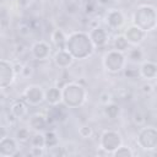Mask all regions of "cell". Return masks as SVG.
I'll return each mask as SVG.
<instances>
[{
    "instance_id": "2",
    "label": "cell",
    "mask_w": 157,
    "mask_h": 157,
    "mask_svg": "<svg viewBox=\"0 0 157 157\" xmlns=\"http://www.w3.org/2000/svg\"><path fill=\"white\" fill-rule=\"evenodd\" d=\"M132 25L142 29L145 33L153 31L157 27V10L152 5H141L136 9L132 16Z\"/></svg>"
},
{
    "instance_id": "29",
    "label": "cell",
    "mask_w": 157,
    "mask_h": 157,
    "mask_svg": "<svg viewBox=\"0 0 157 157\" xmlns=\"http://www.w3.org/2000/svg\"><path fill=\"white\" fill-rule=\"evenodd\" d=\"M132 120H134V123L136 125H142L145 123V115L140 110H136L134 113V115H132Z\"/></svg>"
},
{
    "instance_id": "19",
    "label": "cell",
    "mask_w": 157,
    "mask_h": 157,
    "mask_svg": "<svg viewBox=\"0 0 157 157\" xmlns=\"http://www.w3.org/2000/svg\"><path fill=\"white\" fill-rule=\"evenodd\" d=\"M50 40L52 43L56 47V49H65L66 47V40H67V36L65 34V32L60 28H56L50 34Z\"/></svg>"
},
{
    "instance_id": "32",
    "label": "cell",
    "mask_w": 157,
    "mask_h": 157,
    "mask_svg": "<svg viewBox=\"0 0 157 157\" xmlns=\"http://www.w3.org/2000/svg\"><path fill=\"white\" fill-rule=\"evenodd\" d=\"M94 11H96V2L94 1H88L86 4V6H85V12L88 13V15H91Z\"/></svg>"
},
{
    "instance_id": "18",
    "label": "cell",
    "mask_w": 157,
    "mask_h": 157,
    "mask_svg": "<svg viewBox=\"0 0 157 157\" xmlns=\"http://www.w3.org/2000/svg\"><path fill=\"white\" fill-rule=\"evenodd\" d=\"M45 101L50 104V105H55L59 103H63V92L60 87L53 86L49 87L45 91Z\"/></svg>"
},
{
    "instance_id": "22",
    "label": "cell",
    "mask_w": 157,
    "mask_h": 157,
    "mask_svg": "<svg viewBox=\"0 0 157 157\" xmlns=\"http://www.w3.org/2000/svg\"><path fill=\"white\" fill-rule=\"evenodd\" d=\"M103 113L108 119H117L120 114V107L114 102H109V103L104 104Z\"/></svg>"
},
{
    "instance_id": "1",
    "label": "cell",
    "mask_w": 157,
    "mask_h": 157,
    "mask_svg": "<svg viewBox=\"0 0 157 157\" xmlns=\"http://www.w3.org/2000/svg\"><path fill=\"white\" fill-rule=\"evenodd\" d=\"M94 45L88 32L75 31L67 36L65 49L74 56L75 60H83L91 56L94 52Z\"/></svg>"
},
{
    "instance_id": "8",
    "label": "cell",
    "mask_w": 157,
    "mask_h": 157,
    "mask_svg": "<svg viewBox=\"0 0 157 157\" xmlns=\"http://www.w3.org/2000/svg\"><path fill=\"white\" fill-rule=\"evenodd\" d=\"M16 76V69L15 65L6 59L0 60V87L1 90L7 88L11 86Z\"/></svg>"
},
{
    "instance_id": "25",
    "label": "cell",
    "mask_w": 157,
    "mask_h": 157,
    "mask_svg": "<svg viewBox=\"0 0 157 157\" xmlns=\"http://www.w3.org/2000/svg\"><path fill=\"white\" fill-rule=\"evenodd\" d=\"M32 147H39V148H45V136L42 131H34L32 134V137L29 140Z\"/></svg>"
},
{
    "instance_id": "33",
    "label": "cell",
    "mask_w": 157,
    "mask_h": 157,
    "mask_svg": "<svg viewBox=\"0 0 157 157\" xmlns=\"http://www.w3.org/2000/svg\"><path fill=\"white\" fill-rule=\"evenodd\" d=\"M29 155H32V156H43V155H44V148H39V147H31Z\"/></svg>"
},
{
    "instance_id": "30",
    "label": "cell",
    "mask_w": 157,
    "mask_h": 157,
    "mask_svg": "<svg viewBox=\"0 0 157 157\" xmlns=\"http://www.w3.org/2000/svg\"><path fill=\"white\" fill-rule=\"evenodd\" d=\"M141 92L145 93V94H150L153 92V86L150 83V82H145L141 85Z\"/></svg>"
},
{
    "instance_id": "11",
    "label": "cell",
    "mask_w": 157,
    "mask_h": 157,
    "mask_svg": "<svg viewBox=\"0 0 157 157\" xmlns=\"http://www.w3.org/2000/svg\"><path fill=\"white\" fill-rule=\"evenodd\" d=\"M105 23L112 29H119L125 23V16L120 10L112 9L105 15Z\"/></svg>"
},
{
    "instance_id": "6",
    "label": "cell",
    "mask_w": 157,
    "mask_h": 157,
    "mask_svg": "<svg viewBox=\"0 0 157 157\" xmlns=\"http://www.w3.org/2000/svg\"><path fill=\"white\" fill-rule=\"evenodd\" d=\"M121 145H123V137H121L120 132H118L115 130H104L102 132L101 140H99V146L107 153L112 155Z\"/></svg>"
},
{
    "instance_id": "15",
    "label": "cell",
    "mask_w": 157,
    "mask_h": 157,
    "mask_svg": "<svg viewBox=\"0 0 157 157\" xmlns=\"http://www.w3.org/2000/svg\"><path fill=\"white\" fill-rule=\"evenodd\" d=\"M140 76L146 81H151L157 78V63L151 60H145L140 65Z\"/></svg>"
},
{
    "instance_id": "10",
    "label": "cell",
    "mask_w": 157,
    "mask_h": 157,
    "mask_svg": "<svg viewBox=\"0 0 157 157\" xmlns=\"http://www.w3.org/2000/svg\"><path fill=\"white\" fill-rule=\"evenodd\" d=\"M50 45L45 40H37L31 47V54L36 60H47L50 56Z\"/></svg>"
},
{
    "instance_id": "21",
    "label": "cell",
    "mask_w": 157,
    "mask_h": 157,
    "mask_svg": "<svg viewBox=\"0 0 157 157\" xmlns=\"http://www.w3.org/2000/svg\"><path fill=\"white\" fill-rule=\"evenodd\" d=\"M126 59L131 63H142L144 61V52L139 45H132V48L128 49V55Z\"/></svg>"
},
{
    "instance_id": "23",
    "label": "cell",
    "mask_w": 157,
    "mask_h": 157,
    "mask_svg": "<svg viewBox=\"0 0 157 157\" xmlns=\"http://www.w3.org/2000/svg\"><path fill=\"white\" fill-rule=\"evenodd\" d=\"M45 136V148H54L59 145V136L54 130H47L44 132Z\"/></svg>"
},
{
    "instance_id": "13",
    "label": "cell",
    "mask_w": 157,
    "mask_h": 157,
    "mask_svg": "<svg viewBox=\"0 0 157 157\" xmlns=\"http://www.w3.org/2000/svg\"><path fill=\"white\" fill-rule=\"evenodd\" d=\"M124 36L128 39V42H129L130 45H139L145 39L146 33L142 29H140L139 27H136L135 25H131V26H129L125 29Z\"/></svg>"
},
{
    "instance_id": "9",
    "label": "cell",
    "mask_w": 157,
    "mask_h": 157,
    "mask_svg": "<svg viewBox=\"0 0 157 157\" xmlns=\"http://www.w3.org/2000/svg\"><path fill=\"white\" fill-rule=\"evenodd\" d=\"M17 140L10 136H2L0 140V157H13L18 152Z\"/></svg>"
},
{
    "instance_id": "7",
    "label": "cell",
    "mask_w": 157,
    "mask_h": 157,
    "mask_svg": "<svg viewBox=\"0 0 157 157\" xmlns=\"http://www.w3.org/2000/svg\"><path fill=\"white\" fill-rule=\"evenodd\" d=\"M23 99L29 105H39L45 101V91L39 85H29L22 93Z\"/></svg>"
},
{
    "instance_id": "24",
    "label": "cell",
    "mask_w": 157,
    "mask_h": 157,
    "mask_svg": "<svg viewBox=\"0 0 157 157\" xmlns=\"http://www.w3.org/2000/svg\"><path fill=\"white\" fill-rule=\"evenodd\" d=\"M113 47H114L115 50H119V52L125 53V52L129 49L130 44H129V42H128V39L125 38L124 34H119V36H117V37L114 38Z\"/></svg>"
},
{
    "instance_id": "20",
    "label": "cell",
    "mask_w": 157,
    "mask_h": 157,
    "mask_svg": "<svg viewBox=\"0 0 157 157\" xmlns=\"http://www.w3.org/2000/svg\"><path fill=\"white\" fill-rule=\"evenodd\" d=\"M10 113L16 119H22L27 114V102L25 99L15 101L10 107Z\"/></svg>"
},
{
    "instance_id": "34",
    "label": "cell",
    "mask_w": 157,
    "mask_h": 157,
    "mask_svg": "<svg viewBox=\"0 0 157 157\" xmlns=\"http://www.w3.org/2000/svg\"><path fill=\"white\" fill-rule=\"evenodd\" d=\"M110 2V0H97V4L102 5V6H107Z\"/></svg>"
},
{
    "instance_id": "27",
    "label": "cell",
    "mask_w": 157,
    "mask_h": 157,
    "mask_svg": "<svg viewBox=\"0 0 157 157\" xmlns=\"http://www.w3.org/2000/svg\"><path fill=\"white\" fill-rule=\"evenodd\" d=\"M112 156H114V157H132V156H134V151H132L129 146L121 145L120 147H118V148L112 153Z\"/></svg>"
},
{
    "instance_id": "3",
    "label": "cell",
    "mask_w": 157,
    "mask_h": 157,
    "mask_svg": "<svg viewBox=\"0 0 157 157\" xmlns=\"http://www.w3.org/2000/svg\"><path fill=\"white\" fill-rule=\"evenodd\" d=\"M63 92V103L67 108H78L81 107L87 98L86 88L77 82H67L61 87Z\"/></svg>"
},
{
    "instance_id": "26",
    "label": "cell",
    "mask_w": 157,
    "mask_h": 157,
    "mask_svg": "<svg viewBox=\"0 0 157 157\" xmlns=\"http://www.w3.org/2000/svg\"><path fill=\"white\" fill-rule=\"evenodd\" d=\"M32 137V134H31V128H18L15 132V139L18 141V142H27L29 141Z\"/></svg>"
},
{
    "instance_id": "31",
    "label": "cell",
    "mask_w": 157,
    "mask_h": 157,
    "mask_svg": "<svg viewBox=\"0 0 157 157\" xmlns=\"http://www.w3.org/2000/svg\"><path fill=\"white\" fill-rule=\"evenodd\" d=\"M110 101H112L110 93H108V92H102V93H101V96H99V102L103 103V105L107 104V103H109Z\"/></svg>"
},
{
    "instance_id": "12",
    "label": "cell",
    "mask_w": 157,
    "mask_h": 157,
    "mask_svg": "<svg viewBox=\"0 0 157 157\" xmlns=\"http://www.w3.org/2000/svg\"><path fill=\"white\" fill-rule=\"evenodd\" d=\"M88 34H90V38H91V40L96 48H102L108 42V32L105 28H103L101 26L93 27L88 32Z\"/></svg>"
},
{
    "instance_id": "14",
    "label": "cell",
    "mask_w": 157,
    "mask_h": 157,
    "mask_svg": "<svg viewBox=\"0 0 157 157\" xmlns=\"http://www.w3.org/2000/svg\"><path fill=\"white\" fill-rule=\"evenodd\" d=\"M74 56L66 50V49H59L55 52L54 56H53V61L54 64L60 67V69H67L72 65L74 63Z\"/></svg>"
},
{
    "instance_id": "5",
    "label": "cell",
    "mask_w": 157,
    "mask_h": 157,
    "mask_svg": "<svg viewBox=\"0 0 157 157\" xmlns=\"http://www.w3.org/2000/svg\"><path fill=\"white\" fill-rule=\"evenodd\" d=\"M136 144L145 151H153L157 148V129L153 126H144L139 130Z\"/></svg>"
},
{
    "instance_id": "16",
    "label": "cell",
    "mask_w": 157,
    "mask_h": 157,
    "mask_svg": "<svg viewBox=\"0 0 157 157\" xmlns=\"http://www.w3.org/2000/svg\"><path fill=\"white\" fill-rule=\"evenodd\" d=\"M66 109L67 107L64 103H59L55 105H52L48 112V121H64L66 118Z\"/></svg>"
},
{
    "instance_id": "17",
    "label": "cell",
    "mask_w": 157,
    "mask_h": 157,
    "mask_svg": "<svg viewBox=\"0 0 157 157\" xmlns=\"http://www.w3.org/2000/svg\"><path fill=\"white\" fill-rule=\"evenodd\" d=\"M48 123H49L48 121V117H45L42 113H36V114L31 115L29 120H28L29 128L33 131H44L47 129Z\"/></svg>"
},
{
    "instance_id": "4",
    "label": "cell",
    "mask_w": 157,
    "mask_h": 157,
    "mask_svg": "<svg viewBox=\"0 0 157 157\" xmlns=\"http://www.w3.org/2000/svg\"><path fill=\"white\" fill-rule=\"evenodd\" d=\"M103 67L110 74H118L124 70L126 65V55L123 52L112 49L108 50L102 58Z\"/></svg>"
},
{
    "instance_id": "28",
    "label": "cell",
    "mask_w": 157,
    "mask_h": 157,
    "mask_svg": "<svg viewBox=\"0 0 157 157\" xmlns=\"http://www.w3.org/2000/svg\"><path fill=\"white\" fill-rule=\"evenodd\" d=\"M78 135H80L82 139H90V137L93 135V129H92L90 125H82V126L78 129Z\"/></svg>"
}]
</instances>
